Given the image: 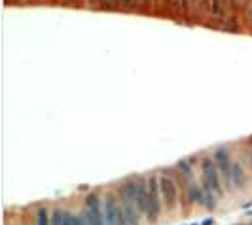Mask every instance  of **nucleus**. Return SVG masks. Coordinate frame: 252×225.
<instances>
[{"mask_svg": "<svg viewBox=\"0 0 252 225\" xmlns=\"http://www.w3.org/2000/svg\"><path fill=\"white\" fill-rule=\"evenodd\" d=\"M201 188H203V204L207 208H215L220 197H224L226 189L222 184L220 172L216 169V163L213 157H203L201 161Z\"/></svg>", "mask_w": 252, "mask_h": 225, "instance_id": "1", "label": "nucleus"}, {"mask_svg": "<svg viewBox=\"0 0 252 225\" xmlns=\"http://www.w3.org/2000/svg\"><path fill=\"white\" fill-rule=\"evenodd\" d=\"M118 197L127 218V224L139 225L142 212H140L139 197H137V178H129L126 182H122V186L118 188Z\"/></svg>", "mask_w": 252, "mask_h": 225, "instance_id": "2", "label": "nucleus"}, {"mask_svg": "<svg viewBox=\"0 0 252 225\" xmlns=\"http://www.w3.org/2000/svg\"><path fill=\"white\" fill-rule=\"evenodd\" d=\"M163 212V200H161V189H159V176H146V210L144 216L148 222H154Z\"/></svg>", "mask_w": 252, "mask_h": 225, "instance_id": "3", "label": "nucleus"}, {"mask_svg": "<svg viewBox=\"0 0 252 225\" xmlns=\"http://www.w3.org/2000/svg\"><path fill=\"white\" fill-rule=\"evenodd\" d=\"M102 210H104L106 225H129L118 195H114V193L104 195V199H102Z\"/></svg>", "mask_w": 252, "mask_h": 225, "instance_id": "4", "label": "nucleus"}, {"mask_svg": "<svg viewBox=\"0 0 252 225\" xmlns=\"http://www.w3.org/2000/svg\"><path fill=\"white\" fill-rule=\"evenodd\" d=\"M159 189H161L163 206L167 210H175L178 204V186L177 180L165 170L159 174Z\"/></svg>", "mask_w": 252, "mask_h": 225, "instance_id": "5", "label": "nucleus"}, {"mask_svg": "<svg viewBox=\"0 0 252 225\" xmlns=\"http://www.w3.org/2000/svg\"><path fill=\"white\" fill-rule=\"evenodd\" d=\"M213 159H215L216 169H218V172H220L224 189H233V184H231V169H233V161H231L229 150H227V148H216L215 153H213Z\"/></svg>", "mask_w": 252, "mask_h": 225, "instance_id": "6", "label": "nucleus"}, {"mask_svg": "<svg viewBox=\"0 0 252 225\" xmlns=\"http://www.w3.org/2000/svg\"><path fill=\"white\" fill-rule=\"evenodd\" d=\"M84 216L88 225H106L104 220V210H102V200L97 193H89L86 197V208H84Z\"/></svg>", "mask_w": 252, "mask_h": 225, "instance_id": "7", "label": "nucleus"}, {"mask_svg": "<svg viewBox=\"0 0 252 225\" xmlns=\"http://www.w3.org/2000/svg\"><path fill=\"white\" fill-rule=\"evenodd\" d=\"M227 2L229 0H209V13L216 21H224L227 12Z\"/></svg>", "mask_w": 252, "mask_h": 225, "instance_id": "8", "label": "nucleus"}, {"mask_svg": "<svg viewBox=\"0 0 252 225\" xmlns=\"http://www.w3.org/2000/svg\"><path fill=\"white\" fill-rule=\"evenodd\" d=\"M231 184L233 189H245L247 182H245V170L239 161H233V169H231Z\"/></svg>", "mask_w": 252, "mask_h": 225, "instance_id": "9", "label": "nucleus"}, {"mask_svg": "<svg viewBox=\"0 0 252 225\" xmlns=\"http://www.w3.org/2000/svg\"><path fill=\"white\" fill-rule=\"evenodd\" d=\"M205 4V0H186V10L188 12H199Z\"/></svg>", "mask_w": 252, "mask_h": 225, "instance_id": "10", "label": "nucleus"}, {"mask_svg": "<svg viewBox=\"0 0 252 225\" xmlns=\"http://www.w3.org/2000/svg\"><path fill=\"white\" fill-rule=\"evenodd\" d=\"M36 225H51V216H48V210H46V208H40Z\"/></svg>", "mask_w": 252, "mask_h": 225, "instance_id": "11", "label": "nucleus"}, {"mask_svg": "<svg viewBox=\"0 0 252 225\" xmlns=\"http://www.w3.org/2000/svg\"><path fill=\"white\" fill-rule=\"evenodd\" d=\"M171 10H186V0H167Z\"/></svg>", "mask_w": 252, "mask_h": 225, "instance_id": "12", "label": "nucleus"}, {"mask_svg": "<svg viewBox=\"0 0 252 225\" xmlns=\"http://www.w3.org/2000/svg\"><path fill=\"white\" fill-rule=\"evenodd\" d=\"M245 23L252 27V0H249V4L245 6Z\"/></svg>", "mask_w": 252, "mask_h": 225, "instance_id": "13", "label": "nucleus"}, {"mask_svg": "<svg viewBox=\"0 0 252 225\" xmlns=\"http://www.w3.org/2000/svg\"><path fill=\"white\" fill-rule=\"evenodd\" d=\"M224 28H227V30H237V28H239V25H237V19L227 17L226 23H224Z\"/></svg>", "mask_w": 252, "mask_h": 225, "instance_id": "14", "label": "nucleus"}, {"mask_svg": "<svg viewBox=\"0 0 252 225\" xmlns=\"http://www.w3.org/2000/svg\"><path fill=\"white\" fill-rule=\"evenodd\" d=\"M229 4H231V8L239 10V8H245L249 4V0H229Z\"/></svg>", "mask_w": 252, "mask_h": 225, "instance_id": "15", "label": "nucleus"}, {"mask_svg": "<svg viewBox=\"0 0 252 225\" xmlns=\"http://www.w3.org/2000/svg\"><path fill=\"white\" fill-rule=\"evenodd\" d=\"M137 2H139V0H120V4H122L126 10H133V8L137 6Z\"/></svg>", "mask_w": 252, "mask_h": 225, "instance_id": "16", "label": "nucleus"}, {"mask_svg": "<svg viewBox=\"0 0 252 225\" xmlns=\"http://www.w3.org/2000/svg\"><path fill=\"white\" fill-rule=\"evenodd\" d=\"M102 6H106V8H112L116 4H120V0H101Z\"/></svg>", "mask_w": 252, "mask_h": 225, "instance_id": "17", "label": "nucleus"}, {"mask_svg": "<svg viewBox=\"0 0 252 225\" xmlns=\"http://www.w3.org/2000/svg\"><path fill=\"white\" fill-rule=\"evenodd\" d=\"M88 2L91 6H99V4H101V0H88Z\"/></svg>", "mask_w": 252, "mask_h": 225, "instance_id": "18", "label": "nucleus"}, {"mask_svg": "<svg viewBox=\"0 0 252 225\" xmlns=\"http://www.w3.org/2000/svg\"><path fill=\"white\" fill-rule=\"evenodd\" d=\"M154 2H156V4H161V2H163V0H154Z\"/></svg>", "mask_w": 252, "mask_h": 225, "instance_id": "19", "label": "nucleus"}, {"mask_svg": "<svg viewBox=\"0 0 252 225\" xmlns=\"http://www.w3.org/2000/svg\"><path fill=\"white\" fill-rule=\"evenodd\" d=\"M251 165H252V153H251Z\"/></svg>", "mask_w": 252, "mask_h": 225, "instance_id": "20", "label": "nucleus"}, {"mask_svg": "<svg viewBox=\"0 0 252 225\" xmlns=\"http://www.w3.org/2000/svg\"><path fill=\"white\" fill-rule=\"evenodd\" d=\"M251 225H252V224H251Z\"/></svg>", "mask_w": 252, "mask_h": 225, "instance_id": "21", "label": "nucleus"}]
</instances>
